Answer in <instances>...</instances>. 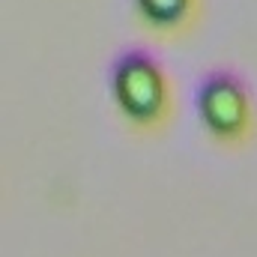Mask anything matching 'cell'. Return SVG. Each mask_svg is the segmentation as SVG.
<instances>
[{"label": "cell", "instance_id": "cell-1", "mask_svg": "<svg viewBox=\"0 0 257 257\" xmlns=\"http://www.w3.org/2000/svg\"><path fill=\"white\" fill-rule=\"evenodd\" d=\"M108 93L123 123L135 132H159L174 111V90L162 60L144 48L117 51L108 69Z\"/></svg>", "mask_w": 257, "mask_h": 257}, {"label": "cell", "instance_id": "cell-2", "mask_svg": "<svg viewBox=\"0 0 257 257\" xmlns=\"http://www.w3.org/2000/svg\"><path fill=\"white\" fill-rule=\"evenodd\" d=\"M194 111L203 132L221 147H242L257 126L254 96L245 78L230 66H215L194 87Z\"/></svg>", "mask_w": 257, "mask_h": 257}, {"label": "cell", "instance_id": "cell-3", "mask_svg": "<svg viewBox=\"0 0 257 257\" xmlns=\"http://www.w3.org/2000/svg\"><path fill=\"white\" fill-rule=\"evenodd\" d=\"M138 21L156 36H183L200 12V0H132Z\"/></svg>", "mask_w": 257, "mask_h": 257}]
</instances>
